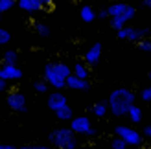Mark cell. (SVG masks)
<instances>
[{
    "label": "cell",
    "mask_w": 151,
    "mask_h": 149,
    "mask_svg": "<svg viewBox=\"0 0 151 149\" xmlns=\"http://www.w3.org/2000/svg\"><path fill=\"white\" fill-rule=\"evenodd\" d=\"M134 92L127 87H120L114 88L109 98H107V107H109V112L114 116V118H124L127 116V110H129L134 105Z\"/></svg>",
    "instance_id": "cell-1"
},
{
    "label": "cell",
    "mask_w": 151,
    "mask_h": 149,
    "mask_svg": "<svg viewBox=\"0 0 151 149\" xmlns=\"http://www.w3.org/2000/svg\"><path fill=\"white\" fill-rule=\"evenodd\" d=\"M72 74V68L66 63H46L42 68V79L52 87L54 90L66 88V77Z\"/></svg>",
    "instance_id": "cell-2"
},
{
    "label": "cell",
    "mask_w": 151,
    "mask_h": 149,
    "mask_svg": "<svg viewBox=\"0 0 151 149\" xmlns=\"http://www.w3.org/2000/svg\"><path fill=\"white\" fill-rule=\"evenodd\" d=\"M48 144L55 149H76L78 136L70 127H57L52 129V133L48 135Z\"/></svg>",
    "instance_id": "cell-3"
},
{
    "label": "cell",
    "mask_w": 151,
    "mask_h": 149,
    "mask_svg": "<svg viewBox=\"0 0 151 149\" xmlns=\"http://www.w3.org/2000/svg\"><path fill=\"white\" fill-rule=\"evenodd\" d=\"M114 136L122 138L127 147L131 149H138L142 147V144H144V138H142L140 131H137L134 127H131V125H116L114 127Z\"/></svg>",
    "instance_id": "cell-4"
},
{
    "label": "cell",
    "mask_w": 151,
    "mask_h": 149,
    "mask_svg": "<svg viewBox=\"0 0 151 149\" xmlns=\"http://www.w3.org/2000/svg\"><path fill=\"white\" fill-rule=\"evenodd\" d=\"M68 127L76 133V136L81 135V136H96L98 131L92 123H90V118L88 116H74L72 120L68 122Z\"/></svg>",
    "instance_id": "cell-5"
},
{
    "label": "cell",
    "mask_w": 151,
    "mask_h": 149,
    "mask_svg": "<svg viewBox=\"0 0 151 149\" xmlns=\"http://www.w3.org/2000/svg\"><path fill=\"white\" fill-rule=\"evenodd\" d=\"M149 35V28H134V26H124L116 32V37L120 41H125V42H138L142 39H147Z\"/></svg>",
    "instance_id": "cell-6"
},
{
    "label": "cell",
    "mask_w": 151,
    "mask_h": 149,
    "mask_svg": "<svg viewBox=\"0 0 151 149\" xmlns=\"http://www.w3.org/2000/svg\"><path fill=\"white\" fill-rule=\"evenodd\" d=\"M6 105L9 107L13 112H19V114H22V112L28 110L26 96L22 92H19L17 88H13V87L9 88V92H7V96H6Z\"/></svg>",
    "instance_id": "cell-7"
},
{
    "label": "cell",
    "mask_w": 151,
    "mask_h": 149,
    "mask_svg": "<svg viewBox=\"0 0 151 149\" xmlns=\"http://www.w3.org/2000/svg\"><path fill=\"white\" fill-rule=\"evenodd\" d=\"M22 76H24V72L19 64H2L0 66V79L4 81H20Z\"/></svg>",
    "instance_id": "cell-8"
},
{
    "label": "cell",
    "mask_w": 151,
    "mask_h": 149,
    "mask_svg": "<svg viewBox=\"0 0 151 149\" xmlns=\"http://www.w3.org/2000/svg\"><path fill=\"white\" fill-rule=\"evenodd\" d=\"M66 101H68V100H66V96L63 94V90H52V92L46 94V107L50 110H54V112L59 110L61 107L68 105Z\"/></svg>",
    "instance_id": "cell-9"
},
{
    "label": "cell",
    "mask_w": 151,
    "mask_h": 149,
    "mask_svg": "<svg viewBox=\"0 0 151 149\" xmlns=\"http://www.w3.org/2000/svg\"><path fill=\"white\" fill-rule=\"evenodd\" d=\"M134 13H137L134 6H129V7H127V11H125V13H122L120 17H112V19H109V26L114 29V32H118L120 28H124V26L129 24L131 19L134 17Z\"/></svg>",
    "instance_id": "cell-10"
},
{
    "label": "cell",
    "mask_w": 151,
    "mask_h": 149,
    "mask_svg": "<svg viewBox=\"0 0 151 149\" xmlns=\"http://www.w3.org/2000/svg\"><path fill=\"white\" fill-rule=\"evenodd\" d=\"M101 52H103L101 42H94L92 46L85 52V55H83V63L88 64V66L98 64V63H100V59H101Z\"/></svg>",
    "instance_id": "cell-11"
},
{
    "label": "cell",
    "mask_w": 151,
    "mask_h": 149,
    "mask_svg": "<svg viewBox=\"0 0 151 149\" xmlns=\"http://www.w3.org/2000/svg\"><path fill=\"white\" fill-rule=\"evenodd\" d=\"M66 88H70V90H78V92H83V90H88L90 88V83L88 79H81V77H76L74 74H70L68 77H66Z\"/></svg>",
    "instance_id": "cell-12"
},
{
    "label": "cell",
    "mask_w": 151,
    "mask_h": 149,
    "mask_svg": "<svg viewBox=\"0 0 151 149\" xmlns=\"http://www.w3.org/2000/svg\"><path fill=\"white\" fill-rule=\"evenodd\" d=\"M17 7L20 11H24V13H37V11H42L41 9V4H39V0H17Z\"/></svg>",
    "instance_id": "cell-13"
},
{
    "label": "cell",
    "mask_w": 151,
    "mask_h": 149,
    "mask_svg": "<svg viewBox=\"0 0 151 149\" xmlns=\"http://www.w3.org/2000/svg\"><path fill=\"white\" fill-rule=\"evenodd\" d=\"M129 6H131V4H125V2H111L107 7H105V9H107L109 19H112V17H120L122 13H125Z\"/></svg>",
    "instance_id": "cell-14"
},
{
    "label": "cell",
    "mask_w": 151,
    "mask_h": 149,
    "mask_svg": "<svg viewBox=\"0 0 151 149\" xmlns=\"http://www.w3.org/2000/svg\"><path fill=\"white\" fill-rule=\"evenodd\" d=\"M72 74L76 77H81V79H88L90 77V66L85 64L83 61H76L72 66Z\"/></svg>",
    "instance_id": "cell-15"
},
{
    "label": "cell",
    "mask_w": 151,
    "mask_h": 149,
    "mask_svg": "<svg viewBox=\"0 0 151 149\" xmlns=\"http://www.w3.org/2000/svg\"><path fill=\"white\" fill-rule=\"evenodd\" d=\"M79 17L83 22H87V24H90L92 20H96V11L92 9L90 6H81V9H79Z\"/></svg>",
    "instance_id": "cell-16"
},
{
    "label": "cell",
    "mask_w": 151,
    "mask_h": 149,
    "mask_svg": "<svg viewBox=\"0 0 151 149\" xmlns=\"http://www.w3.org/2000/svg\"><path fill=\"white\" fill-rule=\"evenodd\" d=\"M55 118H57L59 122H70L72 118H74L72 107H70V105H65V107H61L59 110H55Z\"/></svg>",
    "instance_id": "cell-17"
},
{
    "label": "cell",
    "mask_w": 151,
    "mask_h": 149,
    "mask_svg": "<svg viewBox=\"0 0 151 149\" xmlns=\"http://www.w3.org/2000/svg\"><path fill=\"white\" fill-rule=\"evenodd\" d=\"M127 118H129V122L131 123H140L142 122V109L138 107V105H133L129 110H127Z\"/></svg>",
    "instance_id": "cell-18"
},
{
    "label": "cell",
    "mask_w": 151,
    "mask_h": 149,
    "mask_svg": "<svg viewBox=\"0 0 151 149\" xmlns=\"http://www.w3.org/2000/svg\"><path fill=\"white\" fill-rule=\"evenodd\" d=\"M19 52L17 50H6L2 54V64H17Z\"/></svg>",
    "instance_id": "cell-19"
},
{
    "label": "cell",
    "mask_w": 151,
    "mask_h": 149,
    "mask_svg": "<svg viewBox=\"0 0 151 149\" xmlns=\"http://www.w3.org/2000/svg\"><path fill=\"white\" fill-rule=\"evenodd\" d=\"M109 112V107H107V101H98L92 105V114L98 116V118H103V116H107Z\"/></svg>",
    "instance_id": "cell-20"
},
{
    "label": "cell",
    "mask_w": 151,
    "mask_h": 149,
    "mask_svg": "<svg viewBox=\"0 0 151 149\" xmlns=\"http://www.w3.org/2000/svg\"><path fill=\"white\" fill-rule=\"evenodd\" d=\"M33 29H35V33L39 35V37H48L50 35V26L46 24V22H42V20H37L35 24H33Z\"/></svg>",
    "instance_id": "cell-21"
},
{
    "label": "cell",
    "mask_w": 151,
    "mask_h": 149,
    "mask_svg": "<svg viewBox=\"0 0 151 149\" xmlns=\"http://www.w3.org/2000/svg\"><path fill=\"white\" fill-rule=\"evenodd\" d=\"M48 83L44 79H37V81H33V90L37 92V94H48Z\"/></svg>",
    "instance_id": "cell-22"
},
{
    "label": "cell",
    "mask_w": 151,
    "mask_h": 149,
    "mask_svg": "<svg viewBox=\"0 0 151 149\" xmlns=\"http://www.w3.org/2000/svg\"><path fill=\"white\" fill-rule=\"evenodd\" d=\"M109 147H111V149H129V147L125 145L124 140H122V138H118V136H112V138H111Z\"/></svg>",
    "instance_id": "cell-23"
},
{
    "label": "cell",
    "mask_w": 151,
    "mask_h": 149,
    "mask_svg": "<svg viewBox=\"0 0 151 149\" xmlns=\"http://www.w3.org/2000/svg\"><path fill=\"white\" fill-rule=\"evenodd\" d=\"M9 41H11V33L7 32L6 28L0 26V46H6V44L9 42Z\"/></svg>",
    "instance_id": "cell-24"
},
{
    "label": "cell",
    "mask_w": 151,
    "mask_h": 149,
    "mask_svg": "<svg viewBox=\"0 0 151 149\" xmlns=\"http://www.w3.org/2000/svg\"><path fill=\"white\" fill-rule=\"evenodd\" d=\"M137 48H138L140 52H144V54H149V52H151V41H149V39L138 41V42H137Z\"/></svg>",
    "instance_id": "cell-25"
},
{
    "label": "cell",
    "mask_w": 151,
    "mask_h": 149,
    "mask_svg": "<svg viewBox=\"0 0 151 149\" xmlns=\"http://www.w3.org/2000/svg\"><path fill=\"white\" fill-rule=\"evenodd\" d=\"M138 96H140V100H142V101H146V103H151V85H149V87H144V88H142Z\"/></svg>",
    "instance_id": "cell-26"
},
{
    "label": "cell",
    "mask_w": 151,
    "mask_h": 149,
    "mask_svg": "<svg viewBox=\"0 0 151 149\" xmlns=\"http://www.w3.org/2000/svg\"><path fill=\"white\" fill-rule=\"evenodd\" d=\"M15 4H17L15 0H0V15L6 13V11H9Z\"/></svg>",
    "instance_id": "cell-27"
},
{
    "label": "cell",
    "mask_w": 151,
    "mask_h": 149,
    "mask_svg": "<svg viewBox=\"0 0 151 149\" xmlns=\"http://www.w3.org/2000/svg\"><path fill=\"white\" fill-rule=\"evenodd\" d=\"M17 149H55V147L46 145V144H26V145H20Z\"/></svg>",
    "instance_id": "cell-28"
},
{
    "label": "cell",
    "mask_w": 151,
    "mask_h": 149,
    "mask_svg": "<svg viewBox=\"0 0 151 149\" xmlns=\"http://www.w3.org/2000/svg\"><path fill=\"white\" fill-rule=\"evenodd\" d=\"M140 135H142V138H144V140H151V123H147V125L142 127Z\"/></svg>",
    "instance_id": "cell-29"
},
{
    "label": "cell",
    "mask_w": 151,
    "mask_h": 149,
    "mask_svg": "<svg viewBox=\"0 0 151 149\" xmlns=\"http://www.w3.org/2000/svg\"><path fill=\"white\" fill-rule=\"evenodd\" d=\"M39 4H41L42 11H50L52 7H54V0H39Z\"/></svg>",
    "instance_id": "cell-30"
},
{
    "label": "cell",
    "mask_w": 151,
    "mask_h": 149,
    "mask_svg": "<svg viewBox=\"0 0 151 149\" xmlns=\"http://www.w3.org/2000/svg\"><path fill=\"white\" fill-rule=\"evenodd\" d=\"M96 17H98V19H109V15H107V9H101V11H96Z\"/></svg>",
    "instance_id": "cell-31"
},
{
    "label": "cell",
    "mask_w": 151,
    "mask_h": 149,
    "mask_svg": "<svg viewBox=\"0 0 151 149\" xmlns=\"http://www.w3.org/2000/svg\"><path fill=\"white\" fill-rule=\"evenodd\" d=\"M6 90H7V81L0 79V94H2V92H6Z\"/></svg>",
    "instance_id": "cell-32"
},
{
    "label": "cell",
    "mask_w": 151,
    "mask_h": 149,
    "mask_svg": "<svg viewBox=\"0 0 151 149\" xmlns=\"http://www.w3.org/2000/svg\"><path fill=\"white\" fill-rule=\"evenodd\" d=\"M0 149H17L15 145H9V144H0Z\"/></svg>",
    "instance_id": "cell-33"
},
{
    "label": "cell",
    "mask_w": 151,
    "mask_h": 149,
    "mask_svg": "<svg viewBox=\"0 0 151 149\" xmlns=\"http://www.w3.org/2000/svg\"><path fill=\"white\" fill-rule=\"evenodd\" d=\"M142 2H144L146 7H151V0H142Z\"/></svg>",
    "instance_id": "cell-34"
},
{
    "label": "cell",
    "mask_w": 151,
    "mask_h": 149,
    "mask_svg": "<svg viewBox=\"0 0 151 149\" xmlns=\"http://www.w3.org/2000/svg\"><path fill=\"white\" fill-rule=\"evenodd\" d=\"M147 77H149V81H151V70H149V72H147Z\"/></svg>",
    "instance_id": "cell-35"
},
{
    "label": "cell",
    "mask_w": 151,
    "mask_h": 149,
    "mask_svg": "<svg viewBox=\"0 0 151 149\" xmlns=\"http://www.w3.org/2000/svg\"><path fill=\"white\" fill-rule=\"evenodd\" d=\"M0 22H2V15H0Z\"/></svg>",
    "instance_id": "cell-36"
},
{
    "label": "cell",
    "mask_w": 151,
    "mask_h": 149,
    "mask_svg": "<svg viewBox=\"0 0 151 149\" xmlns=\"http://www.w3.org/2000/svg\"><path fill=\"white\" fill-rule=\"evenodd\" d=\"M15 2H17V0H15Z\"/></svg>",
    "instance_id": "cell-37"
},
{
    "label": "cell",
    "mask_w": 151,
    "mask_h": 149,
    "mask_svg": "<svg viewBox=\"0 0 151 149\" xmlns=\"http://www.w3.org/2000/svg\"><path fill=\"white\" fill-rule=\"evenodd\" d=\"M129 149H131V147H129Z\"/></svg>",
    "instance_id": "cell-38"
}]
</instances>
